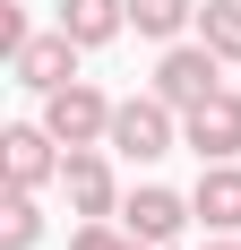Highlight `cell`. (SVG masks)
<instances>
[{
	"mask_svg": "<svg viewBox=\"0 0 241 250\" xmlns=\"http://www.w3.org/2000/svg\"><path fill=\"white\" fill-rule=\"evenodd\" d=\"M26 35H35V26H26V9H18V0H0V52H18Z\"/></svg>",
	"mask_w": 241,
	"mask_h": 250,
	"instance_id": "obj_15",
	"label": "cell"
},
{
	"mask_svg": "<svg viewBox=\"0 0 241 250\" xmlns=\"http://www.w3.org/2000/svg\"><path fill=\"white\" fill-rule=\"evenodd\" d=\"M190 216H198V207L181 199V190H164V181H138V190L120 199V225L138 233V242H155V250L181 242V225H190Z\"/></svg>",
	"mask_w": 241,
	"mask_h": 250,
	"instance_id": "obj_8",
	"label": "cell"
},
{
	"mask_svg": "<svg viewBox=\"0 0 241 250\" xmlns=\"http://www.w3.org/2000/svg\"><path fill=\"white\" fill-rule=\"evenodd\" d=\"M190 207H198L207 233H241V164H233V155H224V164H198Z\"/></svg>",
	"mask_w": 241,
	"mask_h": 250,
	"instance_id": "obj_9",
	"label": "cell"
},
{
	"mask_svg": "<svg viewBox=\"0 0 241 250\" xmlns=\"http://www.w3.org/2000/svg\"><path fill=\"white\" fill-rule=\"evenodd\" d=\"M207 250H241V233H216V242H207Z\"/></svg>",
	"mask_w": 241,
	"mask_h": 250,
	"instance_id": "obj_16",
	"label": "cell"
},
{
	"mask_svg": "<svg viewBox=\"0 0 241 250\" xmlns=\"http://www.w3.org/2000/svg\"><path fill=\"white\" fill-rule=\"evenodd\" d=\"M43 242V207H35V190H9V207H0V250H35Z\"/></svg>",
	"mask_w": 241,
	"mask_h": 250,
	"instance_id": "obj_12",
	"label": "cell"
},
{
	"mask_svg": "<svg viewBox=\"0 0 241 250\" xmlns=\"http://www.w3.org/2000/svg\"><path fill=\"white\" fill-rule=\"evenodd\" d=\"M181 147H190L198 164L241 155V95H233V86H216L207 104H190V112H181Z\"/></svg>",
	"mask_w": 241,
	"mask_h": 250,
	"instance_id": "obj_5",
	"label": "cell"
},
{
	"mask_svg": "<svg viewBox=\"0 0 241 250\" xmlns=\"http://www.w3.org/2000/svg\"><path fill=\"white\" fill-rule=\"evenodd\" d=\"M216 86H224V52H216V43H172L164 61H155V95L181 104V112H190V104H207Z\"/></svg>",
	"mask_w": 241,
	"mask_h": 250,
	"instance_id": "obj_4",
	"label": "cell"
},
{
	"mask_svg": "<svg viewBox=\"0 0 241 250\" xmlns=\"http://www.w3.org/2000/svg\"><path fill=\"white\" fill-rule=\"evenodd\" d=\"M129 26L146 43H172L181 26H198V0H129Z\"/></svg>",
	"mask_w": 241,
	"mask_h": 250,
	"instance_id": "obj_11",
	"label": "cell"
},
{
	"mask_svg": "<svg viewBox=\"0 0 241 250\" xmlns=\"http://www.w3.org/2000/svg\"><path fill=\"white\" fill-rule=\"evenodd\" d=\"M60 26H69L86 52H103L120 26H129V0H60Z\"/></svg>",
	"mask_w": 241,
	"mask_h": 250,
	"instance_id": "obj_10",
	"label": "cell"
},
{
	"mask_svg": "<svg viewBox=\"0 0 241 250\" xmlns=\"http://www.w3.org/2000/svg\"><path fill=\"white\" fill-rule=\"evenodd\" d=\"M198 43H216L224 61H241V0H198Z\"/></svg>",
	"mask_w": 241,
	"mask_h": 250,
	"instance_id": "obj_13",
	"label": "cell"
},
{
	"mask_svg": "<svg viewBox=\"0 0 241 250\" xmlns=\"http://www.w3.org/2000/svg\"><path fill=\"white\" fill-rule=\"evenodd\" d=\"M69 250H155V242H138V233L112 225V216H86V225L69 233Z\"/></svg>",
	"mask_w": 241,
	"mask_h": 250,
	"instance_id": "obj_14",
	"label": "cell"
},
{
	"mask_svg": "<svg viewBox=\"0 0 241 250\" xmlns=\"http://www.w3.org/2000/svg\"><path fill=\"white\" fill-rule=\"evenodd\" d=\"M60 199H69V216H120L112 155H103V147H69V164H60Z\"/></svg>",
	"mask_w": 241,
	"mask_h": 250,
	"instance_id": "obj_7",
	"label": "cell"
},
{
	"mask_svg": "<svg viewBox=\"0 0 241 250\" xmlns=\"http://www.w3.org/2000/svg\"><path fill=\"white\" fill-rule=\"evenodd\" d=\"M43 129L60 147H103V138H112V95H103L95 78H69V86L43 95Z\"/></svg>",
	"mask_w": 241,
	"mask_h": 250,
	"instance_id": "obj_2",
	"label": "cell"
},
{
	"mask_svg": "<svg viewBox=\"0 0 241 250\" xmlns=\"http://www.w3.org/2000/svg\"><path fill=\"white\" fill-rule=\"evenodd\" d=\"M60 164H69V147L43 121H9L0 129V173H9V190H43V181H60Z\"/></svg>",
	"mask_w": 241,
	"mask_h": 250,
	"instance_id": "obj_3",
	"label": "cell"
},
{
	"mask_svg": "<svg viewBox=\"0 0 241 250\" xmlns=\"http://www.w3.org/2000/svg\"><path fill=\"white\" fill-rule=\"evenodd\" d=\"M112 155H129V164H164L172 147H181V104H164L155 86L146 95H120L112 104V138H103Z\"/></svg>",
	"mask_w": 241,
	"mask_h": 250,
	"instance_id": "obj_1",
	"label": "cell"
},
{
	"mask_svg": "<svg viewBox=\"0 0 241 250\" xmlns=\"http://www.w3.org/2000/svg\"><path fill=\"white\" fill-rule=\"evenodd\" d=\"M78 52H86V43H78L69 26H52V35H26V43L9 52V69H18V86L52 95V86H69V78H78Z\"/></svg>",
	"mask_w": 241,
	"mask_h": 250,
	"instance_id": "obj_6",
	"label": "cell"
}]
</instances>
